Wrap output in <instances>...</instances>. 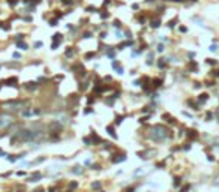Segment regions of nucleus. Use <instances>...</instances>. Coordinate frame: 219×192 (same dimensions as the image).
Here are the masks:
<instances>
[{
    "label": "nucleus",
    "mask_w": 219,
    "mask_h": 192,
    "mask_svg": "<svg viewBox=\"0 0 219 192\" xmlns=\"http://www.w3.org/2000/svg\"><path fill=\"white\" fill-rule=\"evenodd\" d=\"M206 119H207V120H210V119H212V113H207V116H206Z\"/></svg>",
    "instance_id": "bb28decb"
},
{
    "label": "nucleus",
    "mask_w": 219,
    "mask_h": 192,
    "mask_svg": "<svg viewBox=\"0 0 219 192\" xmlns=\"http://www.w3.org/2000/svg\"><path fill=\"white\" fill-rule=\"evenodd\" d=\"M188 189H189V186H185V188L182 189V192H186V191H188Z\"/></svg>",
    "instance_id": "c756f323"
},
{
    "label": "nucleus",
    "mask_w": 219,
    "mask_h": 192,
    "mask_svg": "<svg viewBox=\"0 0 219 192\" xmlns=\"http://www.w3.org/2000/svg\"><path fill=\"white\" fill-rule=\"evenodd\" d=\"M66 56H68V57L74 56V51H72V50H68V51H66Z\"/></svg>",
    "instance_id": "a211bd4d"
},
{
    "label": "nucleus",
    "mask_w": 219,
    "mask_h": 192,
    "mask_svg": "<svg viewBox=\"0 0 219 192\" xmlns=\"http://www.w3.org/2000/svg\"><path fill=\"white\" fill-rule=\"evenodd\" d=\"M108 57H111V59H113V57H114V51H111V50H110V51H108Z\"/></svg>",
    "instance_id": "5701e85b"
},
{
    "label": "nucleus",
    "mask_w": 219,
    "mask_h": 192,
    "mask_svg": "<svg viewBox=\"0 0 219 192\" xmlns=\"http://www.w3.org/2000/svg\"><path fill=\"white\" fill-rule=\"evenodd\" d=\"M180 185V179H174V186H179Z\"/></svg>",
    "instance_id": "4be33fe9"
},
{
    "label": "nucleus",
    "mask_w": 219,
    "mask_h": 192,
    "mask_svg": "<svg viewBox=\"0 0 219 192\" xmlns=\"http://www.w3.org/2000/svg\"><path fill=\"white\" fill-rule=\"evenodd\" d=\"M176 21H177V18H174V20H171V21L168 23V27H174V26H176Z\"/></svg>",
    "instance_id": "4468645a"
},
{
    "label": "nucleus",
    "mask_w": 219,
    "mask_h": 192,
    "mask_svg": "<svg viewBox=\"0 0 219 192\" xmlns=\"http://www.w3.org/2000/svg\"><path fill=\"white\" fill-rule=\"evenodd\" d=\"M189 69H192V71H197V69H198L197 63H195V62H191V63H189Z\"/></svg>",
    "instance_id": "9d476101"
},
{
    "label": "nucleus",
    "mask_w": 219,
    "mask_h": 192,
    "mask_svg": "<svg viewBox=\"0 0 219 192\" xmlns=\"http://www.w3.org/2000/svg\"><path fill=\"white\" fill-rule=\"evenodd\" d=\"M38 86H36V83H27L26 84V89H29V90H35Z\"/></svg>",
    "instance_id": "423d86ee"
},
{
    "label": "nucleus",
    "mask_w": 219,
    "mask_h": 192,
    "mask_svg": "<svg viewBox=\"0 0 219 192\" xmlns=\"http://www.w3.org/2000/svg\"><path fill=\"white\" fill-rule=\"evenodd\" d=\"M101 17H102V18H108V12H107V14H105V12H104V14H101Z\"/></svg>",
    "instance_id": "393cba45"
},
{
    "label": "nucleus",
    "mask_w": 219,
    "mask_h": 192,
    "mask_svg": "<svg viewBox=\"0 0 219 192\" xmlns=\"http://www.w3.org/2000/svg\"><path fill=\"white\" fill-rule=\"evenodd\" d=\"M207 65H216V60H213V59H207Z\"/></svg>",
    "instance_id": "dca6fc26"
},
{
    "label": "nucleus",
    "mask_w": 219,
    "mask_h": 192,
    "mask_svg": "<svg viewBox=\"0 0 219 192\" xmlns=\"http://www.w3.org/2000/svg\"><path fill=\"white\" fill-rule=\"evenodd\" d=\"M122 120H123V116H120V117H117V119H116V123H122Z\"/></svg>",
    "instance_id": "412c9836"
},
{
    "label": "nucleus",
    "mask_w": 219,
    "mask_h": 192,
    "mask_svg": "<svg viewBox=\"0 0 219 192\" xmlns=\"http://www.w3.org/2000/svg\"><path fill=\"white\" fill-rule=\"evenodd\" d=\"M216 75H218V77H219V71H216Z\"/></svg>",
    "instance_id": "473e14b6"
},
{
    "label": "nucleus",
    "mask_w": 219,
    "mask_h": 192,
    "mask_svg": "<svg viewBox=\"0 0 219 192\" xmlns=\"http://www.w3.org/2000/svg\"><path fill=\"white\" fill-rule=\"evenodd\" d=\"M92 186H93V189H99V188H101V183H99V182H95Z\"/></svg>",
    "instance_id": "2eb2a0df"
},
{
    "label": "nucleus",
    "mask_w": 219,
    "mask_h": 192,
    "mask_svg": "<svg viewBox=\"0 0 219 192\" xmlns=\"http://www.w3.org/2000/svg\"><path fill=\"white\" fill-rule=\"evenodd\" d=\"M173 2H177V3H182V2H186V0H173Z\"/></svg>",
    "instance_id": "7c9ffc66"
},
{
    "label": "nucleus",
    "mask_w": 219,
    "mask_h": 192,
    "mask_svg": "<svg viewBox=\"0 0 219 192\" xmlns=\"http://www.w3.org/2000/svg\"><path fill=\"white\" fill-rule=\"evenodd\" d=\"M210 50H212V51H216V50H218V47H216V45H212V47H210Z\"/></svg>",
    "instance_id": "a878e982"
},
{
    "label": "nucleus",
    "mask_w": 219,
    "mask_h": 192,
    "mask_svg": "<svg viewBox=\"0 0 219 192\" xmlns=\"http://www.w3.org/2000/svg\"><path fill=\"white\" fill-rule=\"evenodd\" d=\"M147 2H153V0H147Z\"/></svg>",
    "instance_id": "72a5a7b5"
},
{
    "label": "nucleus",
    "mask_w": 219,
    "mask_h": 192,
    "mask_svg": "<svg viewBox=\"0 0 219 192\" xmlns=\"http://www.w3.org/2000/svg\"><path fill=\"white\" fill-rule=\"evenodd\" d=\"M93 56H95V54H93V53H87V54H86V59H92V57H93Z\"/></svg>",
    "instance_id": "aec40b11"
},
{
    "label": "nucleus",
    "mask_w": 219,
    "mask_h": 192,
    "mask_svg": "<svg viewBox=\"0 0 219 192\" xmlns=\"http://www.w3.org/2000/svg\"><path fill=\"white\" fill-rule=\"evenodd\" d=\"M207 99H209V95H207V93H201V95H200V98H198V101H200V102H206Z\"/></svg>",
    "instance_id": "39448f33"
},
{
    "label": "nucleus",
    "mask_w": 219,
    "mask_h": 192,
    "mask_svg": "<svg viewBox=\"0 0 219 192\" xmlns=\"http://www.w3.org/2000/svg\"><path fill=\"white\" fill-rule=\"evenodd\" d=\"M17 45H18L20 50H27V44H24V42H18Z\"/></svg>",
    "instance_id": "1a4fd4ad"
},
{
    "label": "nucleus",
    "mask_w": 219,
    "mask_h": 192,
    "mask_svg": "<svg viewBox=\"0 0 219 192\" xmlns=\"http://www.w3.org/2000/svg\"><path fill=\"white\" fill-rule=\"evenodd\" d=\"M158 51H159V53H162V51H164V45H162V44H161V45H158Z\"/></svg>",
    "instance_id": "6ab92c4d"
},
{
    "label": "nucleus",
    "mask_w": 219,
    "mask_h": 192,
    "mask_svg": "<svg viewBox=\"0 0 219 192\" xmlns=\"http://www.w3.org/2000/svg\"><path fill=\"white\" fill-rule=\"evenodd\" d=\"M50 128H51V129H56V131H60V129H62V125H60L59 122H53V123L50 125Z\"/></svg>",
    "instance_id": "7ed1b4c3"
},
{
    "label": "nucleus",
    "mask_w": 219,
    "mask_h": 192,
    "mask_svg": "<svg viewBox=\"0 0 219 192\" xmlns=\"http://www.w3.org/2000/svg\"><path fill=\"white\" fill-rule=\"evenodd\" d=\"M159 26H161V20H153V21H152V27H153V29H158Z\"/></svg>",
    "instance_id": "6e6552de"
},
{
    "label": "nucleus",
    "mask_w": 219,
    "mask_h": 192,
    "mask_svg": "<svg viewBox=\"0 0 219 192\" xmlns=\"http://www.w3.org/2000/svg\"><path fill=\"white\" fill-rule=\"evenodd\" d=\"M161 84H162V81H161L159 78H156V80H153V86H155V87H159Z\"/></svg>",
    "instance_id": "9b49d317"
},
{
    "label": "nucleus",
    "mask_w": 219,
    "mask_h": 192,
    "mask_svg": "<svg viewBox=\"0 0 219 192\" xmlns=\"http://www.w3.org/2000/svg\"><path fill=\"white\" fill-rule=\"evenodd\" d=\"M36 192H44V191H42V189H38V191H36Z\"/></svg>",
    "instance_id": "2f4dec72"
},
{
    "label": "nucleus",
    "mask_w": 219,
    "mask_h": 192,
    "mask_svg": "<svg viewBox=\"0 0 219 192\" xmlns=\"http://www.w3.org/2000/svg\"><path fill=\"white\" fill-rule=\"evenodd\" d=\"M63 3L65 5H69V3H72V0H63Z\"/></svg>",
    "instance_id": "c85d7f7f"
},
{
    "label": "nucleus",
    "mask_w": 219,
    "mask_h": 192,
    "mask_svg": "<svg viewBox=\"0 0 219 192\" xmlns=\"http://www.w3.org/2000/svg\"><path fill=\"white\" fill-rule=\"evenodd\" d=\"M9 5H11V6H15V5H17V0H9Z\"/></svg>",
    "instance_id": "b1692460"
},
{
    "label": "nucleus",
    "mask_w": 219,
    "mask_h": 192,
    "mask_svg": "<svg viewBox=\"0 0 219 192\" xmlns=\"http://www.w3.org/2000/svg\"><path fill=\"white\" fill-rule=\"evenodd\" d=\"M11 120L9 119H0V126H5V125H8Z\"/></svg>",
    "instance_id": "f8f14e48"
},
{
    "label": "nucleus",
    "mask_w": 219,
    "mask_h": 192,
    "mask_svg": "<svg viewBox=\"0 0 219 192\" xmlns=\"http://www.w3.org/2000/svg\"><path fill=\"white\" fill-rule=\"evenodd\" d=\"M53 41H54V42H59V44H60V42L63 41V35H62V33H56V35L53 36Z\"/></svg>",
    "instance_id": "f03ea898"
},
{
    "label": "nucleus",
    "mask_w": 219,
    "mask_h": 192,
    "mask_svg": "<svg viewBox=\"0 0 219 192\" xmlns=\"http://www.w3.org/2000/svg\"><path fill=\"white\" fill-rule=\"evenodd\" d=\"M114 26H116V27H122V23H120L119 20H116V21H114Z\"/></svg>",
    "instance_id": "f3484780"
},
{
    "label": "nucleus",
    "mask_w": 219,
    "mask_h": 192,
    "mask_svg": "<svg viewBox=\"0 0 219 192\" xmlns=\"http://www.w3.org/2000/svg\"><path fill=\"white\" fill-rule=\"evenodd\" d=\"M107 131H108V134H110L113 138H117V135H116V132H114V128H113V126H107Z\"/></svg>",
    "instance_id": "20e7f679"
},
{
    "label": "nucleus",
    "mask_w": 219,
    "mask_h": 192,
    "mask_svg": "<svg viewBox=\"0 0 219 192\" xmlns=\"http://www.w3.org/2000/svg\"><path fill=\"white\" fill-rule=\"evenodd\" d=\"M92 138H93V141H96V143H101V141H102V140H101L96 134H92Z\"/></svg>",
    "instance_id": "ddd939ff"
},
{
    "label": "nucleus",
    "mask_w": 219,
    "mask_h": 192,
    "mask_svg": "<svg viewBox=\"0 0 219 192\" xmlns=\"http://www.w3.org/2000/svg\"><path fill=\"white\" fill-rule=\"evenodd\" d=\"M197 131H194V129H191V131H188V137L189 138H197Z\"/></svg>",
    "instance_id": "0eeeda50"
},
{
    "label": "nucleus",
    "mask_w": 219,
    "mask_h": 192,
    "mask_svg": "<svg viewBox=\"0 0 219 192\" xmlns=\"http://www.w3.org/2000/svg\"><path fill=\"white\" fill-rule=\"evenodd\" d=\"M167 135H168L167 128H164L161 125H156L150 129V138L155 140V141H164L167 138Z\"/></svg>",
    "instance_id": "f257e3e1"
},
{
    "label": "nucleus",
    "mask_w": 219,
    "mask_h": 192,
    "mask_svg": "<svg viewBox=\"0 0 219 192\" xmlns=\"http://www.w3.org/2000/svg\"><path fill=\"white\" fill-rule=\"evenodd\" d=\"M71 188H72V189H74V188H77V183H75V182H72V183H71Z\"/></svg>",
    "instance_id": "cd10ccee"
}]
</instances>
